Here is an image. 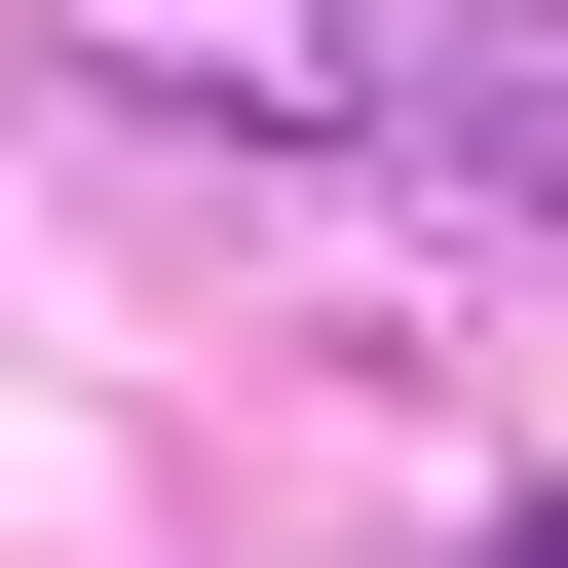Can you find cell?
Listing matches in <instances>:
<instances>
[{
    "label": "cell",
    "mask_w": 568,
    "mask_h": 568,
    "mask_svg": "<svg viewBox=\"0 0 568 568\" xmlns=\"http://www.w3.org/2000/svg\"><path fill=\"white\" fill-rule=\"evenodd\" d=\"M455 152H493V190L568 227V39H493V77H455Z\"/></svg>",
    "instance_id": "1"
}]
</instances>
